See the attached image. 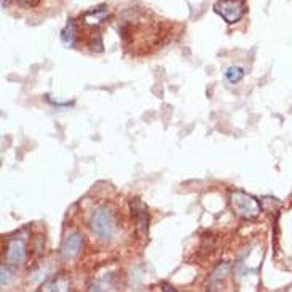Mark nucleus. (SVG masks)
Returning <instances> with one entry per match:
<instances>
[{"label": "nucleus", "instance_id": "obj_1", "mask_svg": "<svg viewBox=\"0 0 292 292\" xmlns=\"http://www.w3.org/2000/svg\"><path fill=\"white\" fill-rule=\"evenodd\" d=\"M90 227L93 230V233L96 236H99L104 241L112 240L117 233V224L114 213L109 208H99L97 211L93 213Z\"/></svg>", "mask_w": 292, "mask_h": 292}, {"label": "nucleus", "instance_id": "obj_11", "mask_svg": "<svg viewBox=\"0 0 292 292\" xmlns=\"http://www.w3.org/2000/svg\"><path fill=\"white\" fill-rule=\"evenodd\" d=\"M10 279H11V276H10V270L7 269V267H2V286L8 284V283H10Z\"/></svg>", "mask_w": 292, "mask_h": 292}, {"label": "nucleus", "instance_id": "obj_12", "mask_svg": "<svg viewBox=\"0 0 292 292\" xmlns=\"http://www.w3.org/2000/svg\"><path fill=\"white\" fill-rule=\"evenodd\" d=\"M21 4H26V5H35L39 2V0H19Z\"/></svg>", "mask_w": 292, "mask_h": 292}, {"label": "nucleus", "instance_id": "obj_8", "mask_svg": "<svg viewBox=\"0 0 292 292\" xmlns=\"http://www.w3.org/2000/svg\"><path fill=\"white\" fill-rule=\"evenodd\" d=\"M107 16V10L104 7H99V8H94V10H90L87 15H85V21L88 24H99L105 19Z\"/></svg>", "mask_w": 292, "mask_h": 292}, {"label": "nucleus", "instance_id": "obj_7", "mask_svg": "<svg viewBox=\"0 0 292 292\" xmlns=\"http://www.w3.org/2000/svg\"><path fill=\"white\" fill-rule=\"evenodd\" d=\"M61 40L66 46H74L77 42V26H75V21H69L67 26L63 29L61 32Z\"/></svg>", "mask_w": 292, "mask_h": 292}, {"label": "nucleus", "instance_id": "obj_4", "mask_svg": "<svg viewBox=\"0 0 292 292\" xmlns=\"http://www.w3.org/2000/svg\"><path fill=\"white\" fill-rule=\"evenodd\" d=\"M26 259V238H13L7 248V260L11 265H19Z\"/></svg>", "mask_w": 292, "mask_h": 292}, {"label": "nucleus", "instance_id": "obj_6", "mask_svg": "<svg viewBox=\"0 0 292 292\" xmlns=\"http://www.w3.org/2000/svg\"><path fill=\"white\" fill-rule=\"evenodd\" d=\"M131 209L132 216H135L136 225L139 228V232L142 235H147L149 230V213H147V206H145L141 200H135L131 203Z\"/></svg>", "mask_w": 292, "mask_h": 292}, {"label": "nucleus", "instance_id": "obj_3", "mask_svg": "<svg viewBox=\"0 0 292 292\" xmlns=\"http://www.w3.org/2000/svg\"><path fill=\"white\" fill-rule=\"evenodd\" d=\"M232 206L235 213L245 219H254L260 213V203L245 192H235L232 195Z\"/></svg>", "mask_w": 292, "mask_h": 292}, {"label": "nucleus", "instance_id": "obj_9", "mask_svg": "<svg viewBox=\"0 0 292 292\" xmlns=\"http://www.w3.org/2000/svg\"><path fill=\"white\" fill-rule=\"evenodd\" d=\"M243 77H245V70H243L241 67H238V66H232V67H228L225 70V78L230 83H238V82L243 80Z\"/></svg>", "mask_w": 292, "mask_h": 292}, {"label": "nucleus", "instance_id": "obj_5", "mask_svg": "<svg viewBox=\"0 0 292 292\" xmlns=\"http://www.w3.org/2000/svg\"><path fill=\"white\" fill-rule=\"evenodd\" d=\"M82 246H83V235L75 232L69 235L64 243H63V248H61V254H63V257L67 259V260H72L75 259L77 255L80 254L82 251Z\"/></svg>", "mask_w": 292, "mask_h": 292}, {"label": "nucleus", "instance_id": "obj_10", "mask_svg": "<svg viewBox=\"0 0 292 292\" xmlns=\"http://www.w3.org/2000/svg\"><path fill=\"white\" fill-rule=\"evenodd\" d=\"M228 270H230V265L228 263H224V265H221L219 269L213 273V276H211V284H214L216 281H219V279H224L225 278V275L228 273Z\"/></svg>", "mask_w": 292, "mask_h": 292}, {"label": "nucleus", "instance_id": "obj_2", "mask_svg": "<svg viewBox=\"0 0 292 292\" xmlns=\"http://www.w3.org/2000/svg\"><path fill=\"white\" fill-rule=\"evenodd\" d=\"M214 11L227 22H236L246 13V0H219Z\"/></svg>", "mask_w": 292, "mask_h": 292}]
</instances>
